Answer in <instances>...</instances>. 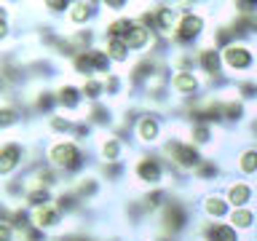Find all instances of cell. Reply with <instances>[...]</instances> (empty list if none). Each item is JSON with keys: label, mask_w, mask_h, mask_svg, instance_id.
Here are the masks:
<instances>
[{"label": "cell", "mask_w": 257, "mask_h": 241, "mask_svg": "<svg viewBox=\"0 0 257 241\" xmlns=\"http://www.w3.org/2000/svg\"><path fill=\"white\" fill-rule=\"evenodd\" d=\"M91 156L94 150L75 142L72 137H46L43 150H40V158L51 169H56L64 177V182H72L86 172H91Z\"/></svg>", "instance_id": "1"}, {"label": "cell", "mask_w": 257, "mask_h": 241, "mask_svg": "<svg viewBox=\"0 0 257 241\" xmlns=\"http://www.w3.org/2000/svg\"><path fill=\"white\" fill-rule=\"evenodd\" d=\"M172 182V164L161 150H134L128 158V185L140 193L150 188H164Z\"/></svg>", "instance_id": "2"}, {"label": "cell", "mask_w": 257, "mask_h": 241, "mask_svg": "<svg viewBox=\"0 0 257 241\" xmlns=\"http://www.w3.org/2000/svg\"><path fill=\"white\" fill-rule=\"evenodd\" d=\"M156 228L158 233H169V236L180 238V241H188L193 228H196V206L190 204V201H185L180 193H174L172 201L161 209V214L156 217Z\"/></svg>", "instance_id": "3"}, {"label": "cell", "mask_w": 257, "mask_h": 241, "mask_svg": "<svg viewBox=\"0 0 257 241\" xmlns=\"http://www.w3.org/2000/svg\"><path fill=\"white\" fill-rule=\"evenodd\" d=\"M172 132V118L164 110L142 107L134 124V150H158Z\"/></svg>", "instance_id": "4"}, {"label": "cell", "mask_w": 257, "mask_h": 241, "mask_svg": "<svg viewBox=\"0 0 257 241\" xmlns=\"http://www.w3.org/2000/svg\"><path fill=\"white\" fill-rule=\"evenodd\" d=\"M161 156H164L169 164H172L174 172H180V174H190L204 164V158H206V153L204 150H198L196 145H190L188 140L182 137V132H177V129H172L166 137V142L161 145Z\"/></svg>", "instance_id": "5"}, {"label": "cell", "mask_w": 257, "mask_h": 241, "mask_svg": "<svg viewBox=\"0 0 257 241\" xmlns=\"http://www.w3.org/2000/svg\"><path fill=\"white\" fill-rule=\"evenodd\" d=\"M222 64H225V75L230 80L257 75V43L233 40L230 46L222 48Z\"/></svg>", "instance_id": "6"}, {"label": "cell", "mask_w": 257, "mask_h": 241, "mask_svg": "<svg viewBox=\"0 0 257 241\" xmlns=\"http://www.w3.org/2000/svg\"><path fill=\"white\" fill-rule=\"evenodd\" d=\"M104 19V11H102V0H75L70 6V14L64 16L62 22V30H88V27H99Z\"/></svg>", "instance_id": "7"}, {"label": "cell", "mask_w": 257, "mask_h": 241, "mask_svg": "<svg viewBox=\"0 0 257 241\" xmlns=\"http://www.w3.org/2000/svg\"><path fill=\"white\" fill-rule=\"evenodd\" d=\"M94 150V158L96 164H120V161L132 158L134 148L128 145L126 140H120L115 132H107V134H99L91 145Z\"/></svg>", "instance_id": "8"}, {"label": "cell", "mask_w": 257, "mask_h": 241, "mask_svg": "<svg viewBox=\"0 0 257 241\" xmlns=\"http://www.w3.org/2000/svg\"><path fill=\"white\" fill-rule=\"evenodd\" d=\"M196 212L201 220H212V222H228V217L233 212V206L228 204L225 193L220 188H209L196 198Z\"/></svg>", "instance_id": "9"}, {"label": "cell", "mask_w": 257, "mask_h": 241, "mask_svg": "<svg viewBox=\"0 0 257 241\" xmlns=\"http://www.w3.org/2000/svg\"><path fill=\"white\" fill-rule=\"evenodd\" d=\"M172 129L182 132L185 140L190 145H196V148L204 150V153H209L212 148H220V145L228 140L222 129H217L212 124H182V126H172Z\"/></svg>", "instance_id": "10"}, {"label": "cell", "mask_w": 257, "mask_h": 241, "mask_svg": "<svg viewBox=\"0 0 257 241\" xmlns=\"http://www.w3.org/2000/svg\"><path fill=\"white\" fill-rule=\"evenodd\" d=\"M54 91H56V104H59V112H67L72 118H80L86 110V99H83V91H80V83L64 75L62 80L54 83Z\"/></svg>", "instance_id": "11"}, {"label": "cell", "mask_w": 257, "mask_h": 241, "mask_svg": "<svg viewBox=\"0 0 257 241\" xmlns=\"http://www.w3.org/2000/svg\"><path fill=\"white\" fill-rule=\"evenodd\" d=\"M67 185L75 190V196L80 198V204H83L86 209L96 206L104 196H107V185H104V180L94 172V169H91V172H86L83 177H78V180L67 182Z\"/></svg>", "instance_id": "12"}, {"label": "cell", "mask_w": 257, "mask_h": 241, "mask_svg": "<svg viewBox=\"0 0 257 241\" xmlns=\"http://www.w3.org/2000/svg\"><path fill=\"white\" fill-rule=\"evenodd\" d=\"M220 190L225 193V198H228V204L233 209H241V206H257V182L252 180H244V177H228Z\"/></svg>", "instance_id": "13"}, {"label": "cell", "mask_w": 257, "mask_h": 241, "mask_svg": "<svg viewBox=\"0 0 257 241\" xmlns=\"http://www.w3.org/2000/svg\"><path fill=\"white\" fill-rule=\"evenodd\" d=\"M228 172L233 177H244V180H257V145L254 142H244L236 150L228 161Z\"/></svg>", "instance_id": "14"}, {"label": "cell", "mask_w": 257, "mask_h": 241, "mask_svg": "<svg viewBox=\"0 0 257 241\" xmlns=\"http://www.w3.org/2000/svg\"><path fill=\"white\" fill-rule=\"evenodd\" d=\"M80 118H86L99 134H107V132H115L120 120V107L112 102H96V104H88Z\"/></svg>", "instance_id": "15"}, {"label": "cell", "mask_w": 257, "mask_h": 241, "mask_svg": "<svg viewBox=\"0 0 257 241\" xmlns=\"http://www.w3.org/2000/svg\"><path fill=\"white\" fill-rule=\"evenodd\" d=\"M249 118H252V112H249L246 102H241L233 94H222V129L225 132H241Z\"/></svg>", "instance_id": "16"}, {"label": "cell", "mask_w": 257, "mask_h": 241, "mask_svg": "<svg viewBox=\"0 0 257 241\" xmlns=\"http://www.w3.org/2000/svg\"><path fill=\"white\" fill-rule=\"evenodd\" d=\"M228 177H230L228 164H222V161L214 158V156H206L204 164H201L196 172H193V182L209 190V188H220V185L228 180Z\"/></svg>", "instance_id": "17"}, {"label": "cell", "mask_w": 257, "mask_h": 241, "mask_svg": "<svg viewBox=\"0 0 257 241\" xmlns=\"http://www.w3.org/2000/svg\"><path fill=\"white\" fill-rule=\"evenodd\" d=\"M32 225H35L38 230H43L46 236L54 238V236H59L62 230H67L70 220L59 212V206H56V204H48V206L32 212Z\"/></svg>", "instance_id": "18"}, {"label": "cell", "mask_w": 257, "mask_h": 241, "mask_svg": "<svg viewBox=\"0 0 257 241\" xmlns=\"http://www.w3.org/2000/svg\"><path fill=\"white\" fill-rule=\"evenodd\" d=\"M153 14H156V30L161 38L172 40L177 22H180V3H153Z\"/></svg>", "instance_id": "19"}, {"label": "cell", "mask_w": 257, "mask_h": 241, "mask_svg": "<svg viewBox=\"0 0 257 241\" xmlns=\"http://www.w3.org/2000/svg\"><path fill=\"white\" fill-rule=\"evenodd\" d=\"M158 38H161V35H156L153 30L142 27V24H134V30L126 35V43H128V48L134 51V56H145V54H150L153 48H156Z\"/></svg>", "instance_id": "20"}, {"label": "cell", "mask_w": 257, "mask_h": 241, "mask_svg": "<svg viewBox=\"0 0 257 241\" xmlns=\"http://www.w3.org/2000/svg\"><path fill=\"white\" fill-rule=\"evenodd\" d=\"M75 124H78V118L67 115V112H54L51 118H46L40 124V134L43 137H72Z\"/></svg>", "instance_id": "21"}, {"label": "cell", "mask_w": 257, "mask_h": 241, "mask_svg": "<svg viewBox=\"0 0 257 241\" xmlns=\"http://www.w3.org/2000/svg\"><path fill=\"white\" fill-rule=\"evenodd\" d=\"M102 46H104V51H107L110 62L115 64V70H120V72H126L134 64V59H137L126 40H104Z\"/></svg>", "instance_id": "22"}, {"label": "cell", "mask_w": 257, "mask_h": 241, "mask_svg": "<svg viewBox=\"0 0 257 241\" xmlns=\"http://www.w3.org/2000/svg\"><path fill=\"white\" fill-rule=\"evenodd\" d=\"M228 222L236 228L241 236H252L257 230V206H241V209H233Z\"/></svg>", "instance_id": "23"}, {"label": "cell", "mask_w": 257, "mask_h": 241, "mask_svg": "<svg viewBox=\"0 0 257 241\" xmlns=\"http://www.w3.org/2000/svg\"><path fill=\"white\" fill-rule=\"evenodd\" d=\"M54 201H56V190L43 188V185H30L27 193H24L22 206H27L30 212H35V209H43L48 204H54Z\"/></svg>", "instance_id": "24"}, {"label": "cell", "mask_w": 257, "mask_h": 241, "mask_svg": "<svg viewBox=\"0 0 257 241\" xmlns=\"http://www.w3.org/2000/svg\"><path fill=\"white\" fill-rule=\"evenodd\" d=\"M94 172L104 180V185H123L128 182V161H120V164H94Z\"/></svg>", "instance_id": "25"}, {"label": "cell", "mask_w": 257, "mask_h": 241, "mask_svg": "<svg viewBox=\"0 0 257 241\" xmlns=\"http://www.w3.org/2000/svg\"><path fill=\"white\" fill-rule=\"evenodd\" d=\"M230 94L238 96V99L246 102V104H257V75L233 80V83H230Z\"/></svg>", "instance_id": "26"}, {"label": "cell", "mask_w": 257, "mask_h": 241, "mask_svg": "<svg viewBox=\"0 0 257 241\" xmlns=\"http://www.w3.org/2000/svg\"><path fill=\"white\" fill-rule=\"evenodd\" d=\"M80 91H83V99H86V107L88 104H96V102H107V94H104V78H86L80 80Z\"/></svg>", "instance_id": "27"}, {"label": "cell", "mask_w": 257, "mask_h": 241, "mask_svg": "<svg viewBox=\"0 0 257 241\" xmlns=\"http://www.w3.org/2000/svg\"><path fill=\"white\" fill-rule=\"evenodd\" d=\"M88 56H91V64H94V72H96V78H107L110 72H115V64L110 62V56L107 51H104V46H94V48H88Z\"/></svg>", "instance_id": "28"}, {"label": "cell", "mask_w": 257, "mask_h": 241, "mask_svg": "<svg viewBox=\"0 0 257 241\" xmlns=\"http://www.w3.org/2000/svg\"><path fill=\"white\" fill-rule=\"evenodd\" d=\"M70 0H43L38 8L43 11V19L48 22H64V16L70 14Z\"/></svg>", "instance_id": "29"}, {"label": "cell", "mask_w": 257, "mask_h": 241, "mask_svg": "<svg viewBox=\"0 0 257 241\" xmlns=\"http://www.w3.org/2000/svg\"><path fill=\"white\" fill-rule=\"evenodd\" d=\"M132 0H102V11L104 16H120V14H134Z\"/></svg>", "instance_id": "30"}, {"label": "cell", "mask_w": 257, "mask_h": 241, "mask_svg": "<svg viewBox=\"0 0 257 241\" xmlns=\"http://www.w3.org/2000/svg\"><path fill=\"white\" fill-rule=\"evenodd\" d=\"M16 238H19V230L6 217H0V241H16Z\"/></svg>", "instance_id": "31"}, {"label": "cell", "mask_w": 257, "mask_h": 241, "mask_svg": "<svg viewBox=\"0 0 257 241\" xmlns=\"http://www.w3.org/2000/svg\"><path fill=\"white\" fill-rule=\"evenodd\" d=\"M134 241H153V238H134Z\"/></svg>", "instance_id": "32"}]
</instances>
